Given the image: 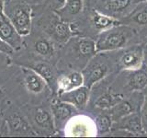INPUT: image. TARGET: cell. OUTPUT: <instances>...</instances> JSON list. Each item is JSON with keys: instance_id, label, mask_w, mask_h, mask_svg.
I'll list each match as a JSON object with an SVG mask.
<instances>
[{"instance_id": "obj_14", "label": "cell", "mask_w": 147, "mask_h": 138, "mask_svg": "<svg viewBox=\"0 0 147 138\" xmlns=\"http://www.w3.org/2000/svg\"><path fill=\"white\" fill-rule=\"evenodd\" d=\"M83 5V0H66L63 7L55 12L58 14L62 20L69 23L74 17L78 16L82 12Z\"/></svg>"}, {"instance_id": "obj_28", "label": "cell", "mask_w": 147, "mask_h": 138, "mask_svg": "<svg viewBox=\"0 0 147 138\" xmlns=\"http://www.w3.org/2000/svg\"><path fill=\"white\" fill-rule=\"evenodd\" d=\"M26 1L29 3L30 6H31V5H38V6H40V3L45 2L46 0H26Z\"/></svg>"}, {"instance_id": "obj_19", "label": "cell", "mask_w": 147, "mask_h": 138, "mask_svg": "<svg viewBox=\"0 0 147 138\" xmlns=\"http://www.w3.org/2000/svg\"><path fill=\"white\" fill-rule=\"evenodd\" d=\"M124 99V96L121 93H115V92H106L100 95L98 99L94 101L95 107L99 109H110L116 105L118 102Z\"/></svg>"}, {"instance_id": "obj_24", "label": "cell", "mask_w": 147, "mask_h": 138, "mask_svg": "<svg viewBox=\"0 0 147 138\" xmlns=\"http://www.w3.org/2000/svg\"><path fill=\"white\" fill-rule=\"evenodd\" d=\"M140 116H141L142 130H144V133L147 135V95H145L144 99H142V107L140 110Z\"/></svg>"}, {"instance_id": "obj_23", "label": "cell", "mask_w": 147, "mask_h": 138, "mask_svg": "<svg viewBox=\"0 0 147 138\" xmlns=\"http://www.w3.org/2000/svg\"><path fill=\"white\" fill-rule=\"evenodd\" d=\"M7 124L10 130L12 131H20L22 133H25L27 129H29V127H26V123L23 122V119L18 115H13L10 118L7 120Z\"/></svg>"}, {"instance_id": "obj_2", "label": "cell", "mask_w": 147, "mask_h": 138, "mask_svg": "<svg viewBox=\"0 0 147 138\" xmlns=\"http://www.w3.org/2000/svg\"><path fill=\"white\" fill-rule=\"evenodd\" d=\"M39 23L44 30V33L54 43L65 44L73 35L70 24L62 20L58 14L53 10L44 18H41Z\"/></svg>"}, {"instance_id": "obj_6", "label": "cell", "mask_w": 147, "mask_h": 138, "mask_svg": "<svg viewBox=\"0 0 147 138\" xmlns=\"http://www.w3.org/2000/svg\"><path fill=\"white\" fill-rule=\"evenodd\" d=\"M52 114L56 130L64 129L67 122L74 115L77 114V108L71 103L62 101L58 99H54L51 105Z\"/></svg>"}, {"instance_id": "obj_1", "label": "cell", "mask_w": 147, "mask_h": 138, "mask_svg": "<svg viewBox=\"0 0 147 138\" xmlns=\"http://www.w3.org/2000/svg\"><path fill=\"white\" fill-rule=\"evenodd\" d=\"M4 13L22 37L30 34L32 28V8L26 0H10L5 4Z\"/></svg>"}, {"instance_id": "obj_26", "label": "cell", "mask_w": 147, "mask_h": 138, "mask_svg": "<svg viewBox=\"0 0 147 138\" xmlns=\"http://www.w3.org/2000/svg\"><path fill=\"white\" fill-rule=\"evenodd\" d=\"M65 2L66 0H46L45 1L46 5L51 8V10L53 11H57L59 9H61Z\"/></svg>"}, {"instance_id": "obj_12", "label": "cell", "mask_w": 147, "mask_h": 138, "mask_svg": "<svg viewBox=\"0 0 147 138\" xmlns=\"http://www.w3.org/2000/svg\"><path fill=\"white\" fill-rule=\"evenodd\" d=\"M128 86L131 90H142L147 87V64H142L137 69L130 70L127 76Z\"/></svg>"}, {"instance_id": "obj_3", "label": "cell", "mask_w": 147, "mask_h": 138, "mask_svg": "<svg viewBox=\"0 0 147 138\" xmlns=\"http://www.w3.org/2000/svg\"><path fill=\"white\" fill-rule=\"evenodd\" d=\"M127 28H114L102 31L96 41V50L98 52H106L122 48L130 37Z\"/></svg>"}, {"instance_id": "obj_22", "label": "cell", "mask_w": 147, "mask_h": 138, "mask_svg": "<svg viewBox=\"0 0 147 138\" xmlns=\"http://www.w3.org/2000/svg\"><path fill=\"white\" fill-rule=\"evenodd\" d=\"M112 118L110 112H102L100 113L96 120V131L98 133L102 135V133H109L110 129L112 127Z\"/></svg>"}, {"instance_id": "obj_21", "label": "cell", "mask_w": 147, "mask_h": 138, "mask_svg": "<svg viewBox=\"0 0 147 138\" xmlns=\"http://www.w3.org/2000/svg\"><path fill=\"white\" fill-rule=\"evenodd\" d=\"M92 23L98 30H106L117 25V21H115L112 18L105 15L98 11H94L92 15Z\"/></svg>"}, {"instance_id": "obj_7", "label": "cell", "mask_w": 147, "mask_h": 138, "mask_svg": "<svg viewBox=\"0 0 147 138\" xmlns=\"http://www.w3.org/2000/svg\"><path fill=\"white\" fill-rule=\"evenodd\" d=\"M0 37L15 51L20 50L23 45V37L17 31L5 13L0 15Z\"/></svg>"}, {"instance_id": "obj_20", "label": "cell", "mask_w": 147, "mask_h": 138, "mask_svg": "<svg viewBox=\"0 0 147 138\" xmlns=\"http://www.w3.org/2000/svg\"><path fill=\"white\" fill-rule=\"evenodd\" d=\"M110 109H111L110 110V115H111L112 121L118 122L119 119L131 113L134 110V105L130 100L123 99Z\"/></svg>"}, {"instance_id": "obj_18", "label": "cell", "mask_w": 147, "mask_h": 138, "mask_svg": "<svg viewBox=\"0 0 147 138\" xmlns=\"http://www.w3.org/2000/svg\"><path fill=\"white\" fill-rule=\"evenodd\" d=\"M30 68L33 69L39 74L40 76H42L45 81L47 82V84H52V87L56 86L57 90V80L56 76H55V73L53 66L50 64L46 62H38L34 64Z\"/></svg>"}, {"instance_id": "obj_30", "label": "cell", "mask_w": 147, "mask_h": 138, "mask_svg": "<svg viewBox=\"0 0 147 138\" xmlns=\"http://www.w3.org/2000/svg\"><path fill=\"white\" fill-rule=\"evenodd\" d=\"M145 55H146V60H147V52L145 53ZM145 64H147V62L145 63Z\"/></svg>"}, {"instance_id": "obj_16", "label": "cell", "mask_w": 147, "mask_h": 138, "mask_svg": "<svg viewBox=\"0 0 147 138\" xmlns=\"http://www.w3.org/2000/svg\"><path fill=\"white\" fill-rule=\"evenodd\" d=\"M32 47L37 54L45 59L52 58L54 54V43L48 36H40L36 38Z\"/></svg>"}, {"instance_id": "obj_4", "label": "cell", "mask_w": 147, "mask_h": 138, "mask_svg": "<svg viewBox=\"0 0 147 138\" xmlns=\"http://www.w3.org/2000/svg\"><path fill=\"white\" fill-rule=\"evenodd\" d=\"M109 72V66L103 61V55L96 56L94 55L86 66L82 69V75L84 78V85L91 89L99 80L103 79Z\"/></svg>"}, {"instance_id": "obj_15", "label": "cell", "mask_w": 147, "mask_h": 138, "mask_svg": "<svg viewBox=\"0 0 147 138\" xmlns=\"http://www.w3.org/2000/svg\"><path fill=\"white\" fill-rule=\"evenodd\" d=\"M119 129H123L128 132H130L131 135H137V133H144L141 122L140 113L138 112H131L130 114L126 115L123 118L119 120Z\"/></svg>"}, {"instance_id": "obj_17", "label": "cell", "mask_w": 147, "mask_h": 138, "mask_svg": "<svg viewBox=\"0 0 147 138\" xmlns=\"http://www.w3.org/2000/svg\"><path fill=\"white\" fill-rule=\"evenodd\" d=\"M104 2L98 12L109 17L122 12L131 5V0H104Z\"/></svg>"}, {"instance_id": "obj_25", "label": "cell", "mask_w": 147, "mask_h": 138, "mask_svg": "<svg viewBox=\"0 0 147 138\" xmlns=\"http://www.w3.org/2000/svg\"><path fill=\"white\" fill-rule=\"evenodd\" d=\"M132 20L139 25H146L147 24V10L146 8L136 12V14L132 17Z\"/></svg>"}, {"instance_id": "obj_5", "label": "cell", "mask_w": 147, "mask_h": 138, "mask_svg": "<svg viewBox=\"0 0 147 138\" xmlns=\"http://www.w3.org/2000/svg\"><path fill=\"white\" fill-rule=\"evenodd\" d=\"M96 133V122L93 123L88 117L85 116H74L67 122L64 127V133L67 136H91Z\"/></svg>"}, {"instance_id": "obj_10", "label": "cell", "mask_w": 147, "mask_h": 138, "mask_svg": "<svg viewBox=\"0 0 147 138\" xmlns=\"http://www.w3.org/2000/svg\"><path fill=\"white\" fill-rule=\"evenodd\" d=\"M84 85V78L82 73L79 71H73L67 75H63L57 79V91L58 94L64 91L71 90Z\"/></svg>"}, {"instance_id": "obj_9", "label": "cell", "mask_w": 147, "mask_h": 138, "mask_svg": "<svg viewBox=\"0 0 147 138\" xmlns=\"http://www.w3.org/2000/svg\"><path fill=\"white\" fill-rule=\"evenodd\" d=\"M22 74L24 84L30 92L34 94H39L44 90L47 82L33 69L30 67H22Z\"/></svg>"}, {"instance_id": "obj_13", "label": "cell", "mask_w": 147, "mask_h": 138, "mask_svg": "<svg viewBox=\"0 0 147 138\" xmlns=\"http://www.w3.org/2000/svg\"><path fill=\"white\" fill-rule=\"evenodd\" d=\"M119 63L123 68L128 70L139 68L142 64V50L139 47H133L127 50L121 55Z\"/></svg>"}, {"instance_id": "obj_29", "label": "cell", "mask_w": 147, "mask_h": 138, "mask_svg": "<svg viewBox=\"0 0 147 138\" xmlns=\"http://www.w3.org/2000/svg\"><path fill=\"white\" fill-rule=\"evenodd\" d=\"M4 9H5V1L4 0H0V15L4 14Z\"/></svg>"}, {"instance_id": "obj_8", "label": "cell", "mask_w": 147, "mask_h": 138, "mask_svg": "<svg viewBox=\"0 0 147 138\" xmlns=\"http://www.w3.org/2000/svg\"><path fill=\"white\" fill-rule=\"evenodd\" d=\"M89 90V87L83 85L71 90L59 93L57 99L62 101H65V102L73 104L78 110H82L86 107L87 102H88L90 92Z\"/></svg>"}, {"instance_id": "obj_11", "label": "cell", "mask_w": 147, "mask_h": 138, "mask_svg": "<svg viewBox=\"0 0 147 138\" xmlns=\"http://www.w3.org/2000/svg\"><path fill=\"white\" fill-rule=\"evenodd\" d=\"M33 122L36 127H38L40 130H42L44 133H54L55 126L53 118V114L50 110L44 108H39L35 110Z\"/></svg>"}, {"instance_id": "obj_27", "label": "cell", "mask_w": 147, "mask_h": 138, "mask_svg": "<svg viewBox=\"0 0 147 138\" xmlns=\"http://www.w3.org/2000/svg\"><path fill=\"white\" fill-rule=\"evenodd\" d=\"M14 52H15V50L0 37V53L6 55H12Z\"/></svg>"}]
</instances>
